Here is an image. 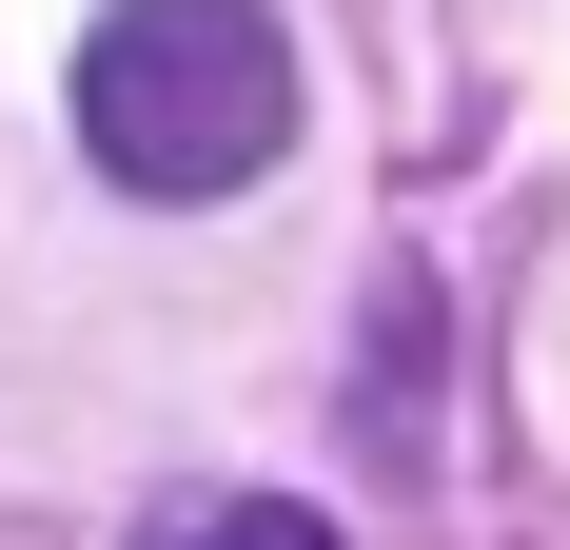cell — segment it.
<instances>
[{"mask_svg":"<svg viewBox=\"0 0 570 550\" xmlns=\"http://www.w3.org/2000/svg\"><path fill=\"white\" fill-rule=\"evenodd\" d=\"M79 138H99L118 197H236V177H276V138H295L276 0H99Z\"/></svg>","mask_w":570,"mask_h":550,"instance_id":"cell-1","label":"cell"},{"mask_svg":"<svg viewBox=\"0 0 570 550\" xmlns=\"http://www.w3.org/2000/svg\"><path fill=\"white\" fill-rule=\"evenodd\" d=\"M158 550H335V531H315L295 492H217V511H177Z\"/></svg>","mask_w":570,"mask_h":550,"instance_id":"cell-2","label":"cell"}]
</instances>
